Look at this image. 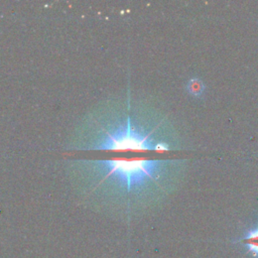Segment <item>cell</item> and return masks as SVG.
<instances>
[{"label": "cell", "instance_id": "6da1fadb", "mask_svg": "<svg viewBox=\"0 0 258 258\" xmlns=\"http://www.w3.org/2000/svg\"><path fill=\"white\" fill-rule=\"evenodd\" d=\"M168 160H150L144 158H114L101 161L107 170V176L117 180L126 194H141L153 187H162L160 180L165 175Z\"/></svg>", "mask_w": 258, "mask_h": 258}, {"label": "cell", "instance_id": "7a4b0ae2", "mask_svg": "<svg viewBox=\"0 0 258 258\" xmlns=\"http://www.w3.org/2000/svg\"><path fill=\"white\" fill-rule=\"evenodd\" d=\"M233 243L241 244L246 249L247 254L251 255L252 258H258V221Z\"/></svg>", "mask_w": 258, "mask_h": 258}, {"label": "cell", "instance_id": "3957f363", "mask_svg": "<svg viewBox=\"0 0 258 258\" xmlns=\"http://www.w3.org/2000/svg\"><path fill=\"white\" fill-rule=\"evenodd\" d=\"M186 90L188 93L194 97H201L202 94L205 91V85L204 83L197 78H192L187 82Z\"/></svg>", "mask_w": 258, "mask_h": 258}]
</instances>
